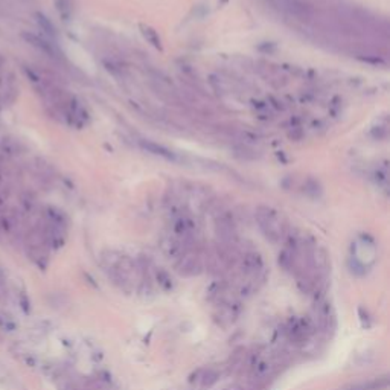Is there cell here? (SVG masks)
I'll list each match as a JSON object with an SVG mask.
<instances>
[{"instance_id":"2","label":"cell","mask_w":390,"mask_h":390,"mask_svg":"<svg viewBox=\"0 0 390 390\" xmlns=\"http://www.w3.org/2000/svg\"><path fill=\"white\" fill-rule=\"evenodd\" d=\"M256 221L259 229L271 243H279L285 236V221L282 220L281 213L267 206H261L256 210Z\"/></svg>"},{"instance_id":"13","label":"cell","mask_w":390,"mask_h":390,"mask_svg":"<svg viewBox=\"0 0 390 390\" xmlns=\"http://www.w3.org/2000/svg\"><path fill=\"white\" fill-rule=\"evenodd\" d=\"M141 29V34L144 35V39L153 46L156 49H162V40H160V37L157 34V31L153 28V26H149V24H141L139 26Z\"/></svg>"},{"instance_id":"7","label":"cell","mask_w":390,"mask_h":390,"mask_svg":"<svg viewBox=\"0 0 390 390\" xmlns=\"http://www.w3.org/2000/svg\"><path fill=\"white\" fill-rule=\"evenodd\" d=\"M271 6L288 16L305 19L311 16V8L302 0H271Z\"/></svg>"},{"instance_id":"15","label":"cell","mask_w":390,"mask_h":390,"mask_svg":"<svg viewBox=\"0 0 390 390\" xmlns=\"http://www.w3.org/2000/svg\"><path fill=\"white\" fill-rule=\"evenodd\" d=\"M156 281H157V284H159V287L162 288V290H165V291H171L174 288V282L171 279V276L165 270L159 268L156 271Z\"/></svg>"},{"instance_id":"6","label":"cell","mask_w":390,"mask_h":390,"mask_svg":"<svg viewBox=\"0 0 390 390\" xmlns=\"http://www.w3.org/2000/svg\"><path fill=\"white\" fill-rule=\"evenodd\" d=\"M240 270L243 278L246 279V284L250 285L253 281L259 279V276L264 271V259L258 251H247L243 256Z\"/></svg>"},{"instance_id":"4","label":"cell","mask_w":390,"mask_h":390,"mask_svg":"<svg viewBox=\"0 0 390 390\" xmlns=\"http://www.w3.org/2000/svg\"><path fill=\"white\" fill-rule=\"evenodd\" d=\"M316 328L311 322L309 317H300V316H293L291 319H288L285 325V335L293 345H305L311 335L314 334Z\"/></svg>"},{"instance_id":"5","label":"cell","mask_w":390,"mask_h":390,"mask_svg":"<svg viewBox=\"0 0 390 390\" xmlns=\"http://www.w3.org/2000/svg\"><path fill=\"white\" fill-rule=\"evenodd\" d=\"M314 328L322 331V332H329L335 328V317H334V311L332 307L328 300L319 299L316 302L312 309V317H309Z\"/></svg>"},{"instance_id":"9","label":"cell","mask_w":390,"mask_h":390,"mask_svg":"<svg viewBox=\"0 0 390 390\" xmlns=\"http://www.w3.org/2000/svg\"><path fill=\"white\" fill-rule=\"evenodd\" d=\"M177 271L185 278H192V276H198L203 271V264L197 255L183 253L177 262Z\"/></svg>"},{"instance_id":"10","label":"cell","mask_w":390,"mask_h":390,"mask_svg":"<svg viewBox=\"0 0 390 390\" xmlns=\"http://www.w3.org/2000/svg\"><path fill=\"white\" fill-rule=\"evenodd\" d=\"M250 368H251V375H253L256 380H266L273 375L276 369V361L273 360V357L259 355L258 358H255L253 363H251Z\"/></svg>"},{"instance_id":"12","label":"cell","mask_w":390,"mask_h":390,"mask_svg":"<svg viewBox=\"0 0 390 390\" xmlns=\"http://www.w3.org/2000/svg\"><path fill=\"white\" fill-rule=\"evenodd\" d=\"M137 144H139V146L146 151V153L149 154H153V156H157V157H162V159H165L168 162H179V156L174 153L172 149L166 148V146H163L160 144H156L153 141H146V139H141V141H137Z\"/></svg>"},{"instance_id":"11","label":"cell","mask_w":390,"mask_h":390,"mask_svg":"<svg viewBox=\"0 0 390 390\" xmlns=\"http://www.w3.org/2000/svg\"><path fill=\"white\" fill-rule=\"evenodd\" d=\"M220 380V372L213 368H203L198 369L191 378V383L200 389H210L215 386Z\"/></svg>"},{"instance_id":"8","label":"cell","mask_w":390,"mask_h":390,"mask_svg":"<svg viewBox=\"0 0 390 390\" xmlns=\"http://www.w3.org/2000/svg\"><path fill=\"white\" fill-rule=\"evenodd\" d=\"M238 314H240V307H238V302L229 300V299H223L220 302L218 308H217L215 319L223 326H227V325H232L236 320Z\"/></svg>"},{"instance_id":"3","label":"cell","mask_w":390,"mask_h":390,"mask_svg":"<svg viewBox=\"0 0 390 390\" xmlns=\"http://www.w3.org/2000/svg\"><path fill=\"white\" fill-rule=\"evenodd\" d=\"M376 261V244L368 235H361L352 243L350 250V264L355 266V270L361 273L366 271Z\"/></svg>"},{"instance_id":"14","label":"cell","mask_w":390,"mask_h":390,"mask_svg":"<svg viewBox=\"0 0 390 390\" xmlns=\"http://www.w3.org/2000/svg\"><path fill=\"white\" fill-rule=\"evenodd\" d=\"M387 384H389L387 378H380V380L368 381V383H363V384H357L350 390H381V389H386Z\"/></svg>"},{"instance_id":"1","label":"cell","mask_w":390,"mask_h":390,"mask_svg":"<svg viewBox=\"0 0 390 390\" xmlns=\"http://www.w3.org/2000/svg\"><path fill=\"white\" fill-rule=\"evenodd\" d=\"M103 264L110 281L119 290L125 293H134L141 290V287L144 285L142 271L131 258L118 253V251H105L103 255Z\"/></svg>"}]
</instances>
